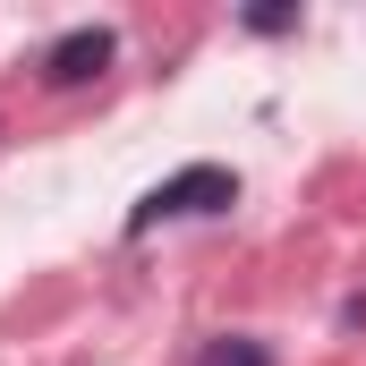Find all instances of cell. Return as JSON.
I'll list each match as a JSON object with an SVG mask.
<instances>
[{
	"mask_svg": "<svg viewBox=\"0 0 366 366\" xmlns=\"http://www.w3.org/2000/svg\"><path fill=\"white\" fill-rule=\"evenodd\" d=\"M196 366H281L273 341H247V332H222V341H204L196 350Z\"/></svg>",
	"mask_w": 366,
	"mask_h": 366,
	"instance_id": "cell-3",
	"label": "cell"
},
{
	"mask_svg": "<svg viewBox=\"0 0 366 366\" xmlns=\"http://www.w3.org/2000/svg\"><path fill=\"white\" fill-rule=\"evenodd\" d=\"M239 204V171L230 162H187L171 171L162 187H145L137 204H128V239H145L154 222H196V213H230Z\"/></svg>",
	"mask_w": 366,
	"mask_h": 366,
	"instance_id": "cell-1",
	"label": "cell"
},
{
	"mask_svg": "<svg viewBox=\"0 0 366 366\" xmlns=\"http://www.w3.org/2000/svg\"><path fill=\"white\" fill-rule=\"evenodd\" d=\"M111 51H119L111 26H69V34L43 51V86H94V77L111 69Z\"/></svg>",
	"mask_w": 366,
	"mask_h": 366,
	"instance_id": "cell-2",
	"label": "cell"
},
{
	"mask_svg": "<svg viewBox=\"0 0 366 366\" xmlns=\"http://www.w3.org/2000/svg\"><path fill=\"white\" fill-rule=\"evenodd\" d=\"M247 34H298V0H256L247 9Z\"/></svg>",
	"mask_w": 366,
	"mask_h": 366,
	"instance_id": "cell-4",
	"label": "cell"
}]
</instances>
